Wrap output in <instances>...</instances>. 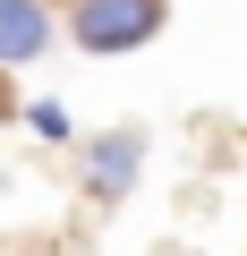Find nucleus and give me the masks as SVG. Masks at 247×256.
Instances as JSON below:
<instances>
[{
  "label": "nucleus",
  "mask_w": 247,
  "mask_h": 256,
  "mask_svg": "<svg viewBox=\"0 0 247 256\" xmlns=\"http://www.w3.org/2000/svg\"><path fill=\"white\" fill-rule=\"evenodd\" d=\"M68 34H77V52H94V60L137 52V43L162 34V0H77V9H68Z\"/></svg>",
  "instance_id": "1"
},
{
  "label": "nucleus",
  "mask_w": 247,
  "mask_h": 256,
  "mask_svg": "<svg viewBox=\"0 0 247 256\" xmlns=\"http://www.w3.org/2000/svg\"><path fill=\"white\" fill-rule=\"evenodd\" d=\"M137 171H145V128H102L85 146V196L94 205H119L137 188Z\"/></svg>",
  "instance_id": "2"
},
{
  "label": "nucleus",
  "mask_w": 247,
  "mask_h": 256,
  "mask_svg": "<svg viewBox=\"0 0 247 256\" xmlns=\"http://www.w3.org/2000/svg\"><path fill=\"white\" fill-rule=\"evenodd\" d=\"M51 52V9L43 0H0V68H26Z\"/></svg>",
  "instance_id": "3"
},
{
  "label": "nucleus",
  "mask_w": 247,
  "mask_h": 256,
  "mask_svg": "<svg viewBox=\"0 0 247 256\" xmlns=\"http://www.w3.org/2000/svg\"><path fill=\"white\" fill-rule=\"evenodd\" d=\"M26 128H34V137H51V146H60V137H68V111H60V102H34V111H26Z\"/></svg>",
  "instance_id": "4"
}]
</instances>
